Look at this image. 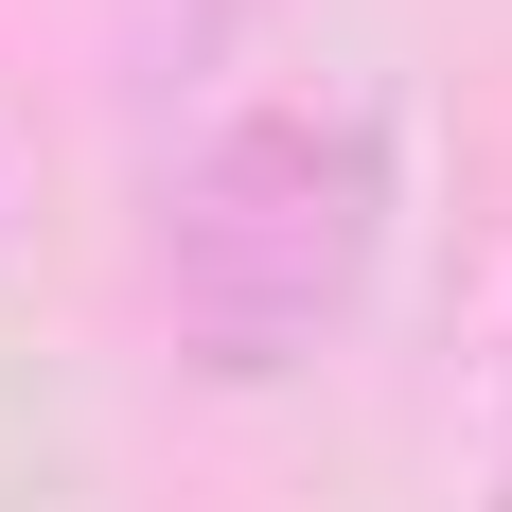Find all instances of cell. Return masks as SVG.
<instances>
[{
	"label": "cell",
	"mask_w": 512,
	"mask_h": 512,
	"mask_svg": "<svg viewBox=\"0 0 512 512\" xmlns=\"http://www.w3.org/2000/svg\"><path fill=\"white\" fill-rule=\"evenodd\" d=\"M389 265V106L371 89H265L159 177V318L177 354L265 389L301 371Z\"/></svg>",
	"instance_id": "cell-1"
}]
</instances>
